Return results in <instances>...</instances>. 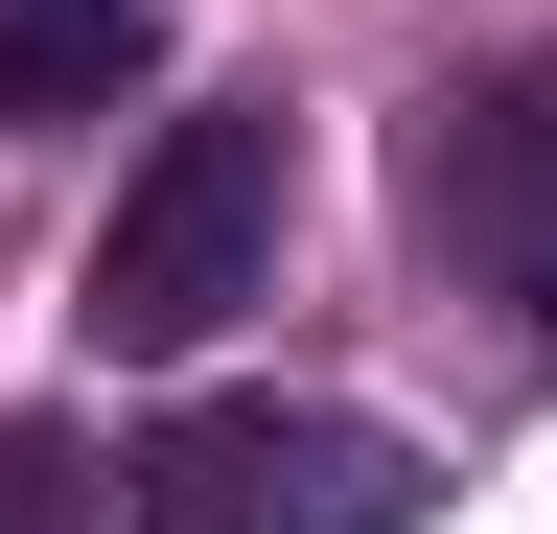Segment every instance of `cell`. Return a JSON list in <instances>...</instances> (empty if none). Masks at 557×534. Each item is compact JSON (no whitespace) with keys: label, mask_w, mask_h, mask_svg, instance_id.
<instances>
[{"label":"cell","mask_w":557,"mask_h":534,"mask_svg":"<svg viewBox=\"0 0 557 534\" xmlns=\"http://www.w3.org/2000/svg\"><path fill=\"white\" fill-rule=\"evenodd\" d=\"M395 210H418V256H442L465 302L557 325V71H465V94H418Z\"/></svg>","instance_id":"3"},{"label":"cell","mask_w":557,"mask_h":534,"mask_svg":"<svg viewBox=\"0 0 557 534\" xmlns=\"http://www.w3.org/2000/svg\"><path fill=\"white\" fill-rule=\"evenodd\" d=\"M278 94H186L163 140H139V186L94 210V349H209L233 302H278Z\"/></svg>","instance_id":"1"},{"label":"cell","mask_w":557,"mask_h":534,"mask_svg":"<svg viewBox=\"0 0 557 534\" xmlns=\"http://www.w3.org/2000/svg\"><path fill=\"white\" fill-rule=\"evenodd\" d=\"M116 488H139V534H418V442L325 419V395H186Z\"/></svg>","instance_id":"2"},{"label":"cell","mask_w":557,"mask_h":534,"mask_svg":"<svg viewBox=\"0 0 557 534\" xmlns=\"http://www.w3.org/2000/svg\"><path fill=\"white\" fill-rule=\"evenodd\" d=\"M139 71V0H0V116H94Z\"/></svg>","instance_id":"4"},{"label":"cell","mask_w":557,"mask_h":534,"mask_svg":"<svg viewBox=\"0 0 557 534\" xmlns=\"http://www.w3.org/2000/svg\"><path fill=\"white\" fill-rule=\"evenodd\" d=\"M0 534H116V464L70 419H0Z\"/></svg>","instance_id":"5"}]
</instances>
